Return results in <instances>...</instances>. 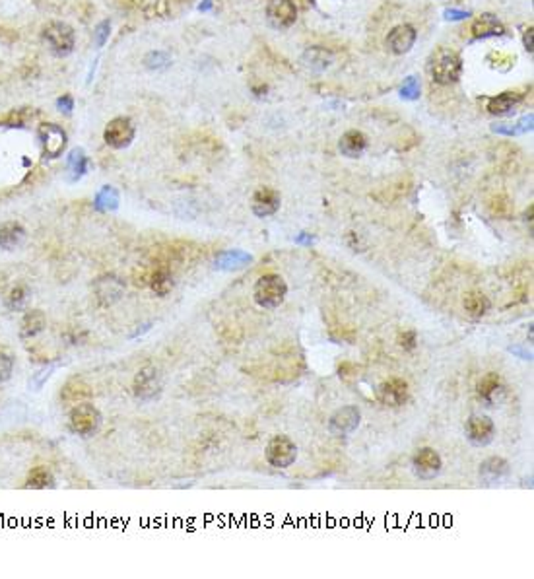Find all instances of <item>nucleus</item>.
Masks as SVG:
<instances>
[{
	"instance_id": "obj_6",
	"label": "nucleus",
	"mask_w": 534,
	"mask_h": 579,
	"mask_svg": "<svg viewBox=\"0 0 534 579\" xmlns=\"http://www.w3.org/2000/svg\"><path fill=\"white\" fill-rule=\"evenodd\" d=\"M467 439L476 447H486L494 439H496L497 428L496 422L489 418L488 414H475L467 420V428H465Z\"/></svg>"
},
{
	"instance_id": "obj_11",
	"label": "nucleus",
	"mask_w": 534,
	"mask_h": 579,
	"mask_svg": "<svg viewBox=\"0 0 534 579\" xmlns=\"http://www.w3.org/2000/svg\"><path fill=\"white\" fill-rule=\"evenodd\" d=\"M135 125L132 120L128 117H117L113 119L109 125L106 127V133H103V140L107 142V146H111L115 150H123L127 148L128 144L135 140Z\"/></svg>"
},
{
	"instance_id": "obj_39",
	"label": "nucleus",
	"mask_w": 534,
	"mask_h": 579,
	"mask_svg": "<svg viewBox=\"0 0 534 579\" xmlns=\"http://www.w3.org/2000/svg\"><path fill=\"white\" fill-rule=\"evenodd\" d=\"M470 16V12H465V10H455V8H449V10H445V18L447 20H465V18H468Z\"/></svg>"
},
{
	"instance_id": "obj_24",
	"label": "nucleus",
	"mask_w": 534,
	"mask_h": 579,
	"mask_svg": "<svg viewBox=\"0 0 534 579\" xmlns=\"http://www.w3.org/2000/svg\"><path fill=\"white\" fill-rule=\"evenodd\" d=\"M521 96L519 94H513V91H505V94H499L496 98H488L484 99L486 101V107L492 115H504L507 111H511L513 107L519 103Z\"/></svg>"
},
{
	"instance_id": "obj_38",
	"label": "nucleus",
	"mask_w": 534,
	"mask_h": 579,
	"mask_svg": "<svg viewBox=\"0 0 534 579\" xmlns=\"http://www.w3.org/2000/svg\"><path fill=\"white\" fill-rule=\"evenodd\" d=\"M358 371H360V368L356 366V364H352V361H344V364H340L339 366V376L340 377H356L358 376Z\"/></svg>"
},
{
	"instance_id": "obj_20",
	"label": "nucleus",
	"mask_w": 534,
	"mask_h": 579,
	"mask_svg": "<svg viewBox=\"0 0 534 579\" xmlns=\"http://www.w3.org/2000/svg\"><path fill=\"white\" fill-rule=\"evenodd\" d=\"M365 148H368V138L360 130H348L339 142L340 154L346 158H360Z\"/></svg>"
},
{
	"instance_id": "obj_17",
	"label": "nucleus",
	"mask_w": 534,
	"mask_h": 579,
	"mask_svg": "<svg viewBox=\"0 0 534 579\" xmlns=\"http://www.w3.org/2000/svg\"><path fill=\"white\" fill-rule=\"evenodd\" d=\"M25 237H28V233H25V227L20 222L10 220V222L0 224V249L16 251L25 243Z\"/></svg>"
},
{
	"instance_id": "obj_12",
	"label": "nucleus",
	"mask_w": 534,
	"mask_h": 579,
	"mask_svg": "<svg viewBox=\"0 0 534 579\" xmlns=\"http://www.w3.org/2000/svg\"><path fill=\"white\" fill-rule=\"evenodd\" d=\"M509 474H511V463L504 457H497V455L482 461L480 468H478V476L486 486L501 484L509 478Z\"/></svg>"
},
{
	"instance_id": "obj_1",
	"label": "nucleus",
	"mask_w": 534,
	"mask_h": 579,
	"mask_svg": "<svg viewBox=\"0 0 534 579\" xmlns=\"http://www.w3.org/2000/svg\"><path fill=\"white\" fill-rule=\"evenodd\" d=\"M288 296L286 280L280 274H264L256 280L253 286V300L259 308L263 309H276L280 308Z\"/></svg>"
},
{
	"instance_id": "obj_15",
	"label": "nucleus",
	"mask_w": 534,
	"mask_h": 579,
	"mask_svg": "<svg viewBox=\"0 0 534 579\" xmlns=\"http://www.w3.org/2000/svg\"><path fill=\"white\" fill-rule=\"evenodd\" d=\"M280 204H282V196L276 189L261 187L251 198V210L256 218H268L280 210Z\"/></svg>"
},
{
	"instance_id": "obj_25",
	"label": "nucleus",
	"mask_w": 534,
	"mask_h": 579,
	"mask_svg": "<svg viewBox=\"0 0 534 579\" xmlns=\"http://www.w3.org/2000/svg\"><path fill=\"white\" fill-rule=\"evenodd\" d=\"M303 62L313 70H326L332 64V53L323 47H309L303 53Z\"/></svg>"
},
{
	"instance_id": "obj_26",
	"label": "nucleus",
	"mask_w": 534,
	"mask_h": 579,
	"mask_svg": "<svg viewBox=\"0 0 534 579\" xmlns=\"http://www.w3.org/2000/svg\"><path fill=\"white\" fill-rule=\"evenodd\" d=\"M55 486V476L53 473L47 468V466H35L33 471L28 474V480H25V488L31 490H47Z\"/></svg>"
},
{
	"instance_id": "obj_18",
	"label": "nucleus",
	"mask_w": 534,
	"mask_h": 579,
	"mask_svg": "<svg viewBox=\"0 0 534 579\" xmlns=\"http://www.w3.org/2000/svg\"><path fill=\"white\" fill-rule=\"evenodd\" d=\"M462 309H465V313H467L470 319H482V317H486L489 313V309H492V301H489V298L486 296L484 292H480V290H470V292L465 293V298H462Z\"/></svg>"
},
{
	"instance_id": "obj_30",
	"label": "nucleus",
	"mask_w": 534,
	"mask_h": 579,
	"mask_svg": "<svg viewBox=\"0 0 534 579\" xmlns=\"http://www.w3.org/2000/svg\"><path fill=\"white\" fill-rule=\"evenodd\" d=\"M489 212H492L494 216H497V218L507 220L513 214L511 201L504 195L494 196V198H492V203H489Z\"/></svg>"
},
{
	"instance_id": "obj_14",
	"label": "nucleus",
	"mask_w": 534,
	"mask_h": 579,
	"mask_svg": "<svg viewBox=\"0 0 534 579\" xmlns=\"http://www.w3.org/2000/svg\"><path fill=\"white\" fill-rule=\"evenodd\" d=\"M266 18L268 23L276 30H286L290 26H294L295 18H297V10L292 0H271L266 6Z\"/></svg>"
},
{
	"instance_id": "obj_9",
	"label": "nucleus",
	"mask_w": 534,
	"mask_h": 579,
	"mask_svg": "<svg viewBox=\"0 0 534 579\" xmlns=\"http://www.w3.org/2000/svg\"><path fill=\"white\" fill-rule=\"evenodd\" d=\"M161 377H159L158 368L154 366H144L142 369H138V373L135 377V383H132V391L135 397L140 400H154L161 393Z\"/></svg>"
},
{
	"instance_id": "obj_36",
	"label": "nucleus",
	"mask_w": 534,
	"mask_h": 579,
	"mask_svg": "<svg viewBox=\"0 0 534 579\" xmlns=\"http://www.w3.org/2000/svg\"><path fill=\"white\" fill-rule=\"evenodd\" d=\"M12 371H14V360L8 354L0 352V383L8 381L12 377Z\"/></svg>"
},
{
	"instance_id": "obj_29",
	"label": "nucleus",
	"mask_w": 534,
	"mask_h": 579,
	"mask_svg": "<svg viewBox=\"0 0 534 579\" xmlns=\"http://www.w3.org/2000/svg\"><path fill=\"white\" fill-rule=\"evenodd\" d=\"M68 167L72 172V181L80 179L86 172H88V158L84 150H72L68 156Z\"/></svg>"
},
{
	"instance_id": "obj_3",
	"label": "nucleus",
	"mask_w": 534,
	"mask_h": 579,
	"mask_svg": "<svg viewBox=\"0 0 534 579\" xmlns=\"http://www.w3.org/2000/svg\"><path fill=\"white\" fill-rule=\"evenodd\" d=\"M429 70H431V76L437 84L447 86V84L459 80L460 72H462V60L451 49H439L431 59Z\"/></svg>"
},
{
	"instance_id": "obj_27",
	"label": "nucleus",
	"mask_w": 534,
	"mask_h": 579,
	"mask_svg": "<svg viewBox=\"0 0 534 579\" xmlns=\"http://www.w3.org/2000/svg\"><path fill=\"white\" fill-rule=\"evenodd\" d=\"M91 391L88 385L84 383L82 379H70L64 387H62V393H60V397L64 400H68V403H80V400H84L86 397H90Z\"/></svg>"
},
{
	"instance_id": "obj_33",
	"label": "nucleus",
	"mask_w": 534,
	"mask_h": 579,
	"mask_svg": "<svg viewBox=\"0 0 534 579\" xmlns=\"http://www.w3.org/2000/svg\"><path fill=\"white\" fill-rule=\"evenodd\" d=\"M169 62H171L169 55L161 53V51L148 53L146 55V59H144V64H146L148 68H152V70H159V68L169 67Z\"/></svg>"
},
{
	"instance_id": "obj_23",
	"label": "nucleus",
	"mask_w": 534,
	"mask_h": 579,
	"mask_svg": "<svg viewBox=\"0 0 534 579\" xmlns=\"http://www.w3.org/2000/svg\"><path fill=\"white\" fill-rule=\"evenodd\" d=\"M499 389H501V377L496 371H488L486 376H482L478 385H476L478 399L486 400V403H492Z\"/></svg>"
},
{
	"instance_id": "obj_10",
	"label": "nucleus",
	"mask_w": 534,
	"mask_h": 579,
	"mask_svg": "<svg viewBox=\"0 0 534 579\" xmlns=\"http://www.w3.org/2000/svg\"><path fill=\"white\" fill-rule=\"evenodd\" d=\"M410 389L408 383L400 377H391L377 387V400L389 408H400L408 403Z\"/></svg>"
},
{
	"instance_id": "obj_2",
	"label": "nucleus",
	"mask_w": 534,
	"mask_h": 579,
	"mask_svg": "<svg viewBox=\"0 0 534 579\" xmlns=\"http://www.w3.org/2000/svg\"><path fill=\"white\" fill-rule=\"evenodd\" d=\"M101 422H103V416L98 410V406L88 400L76 403L68 414V428L80 437H91L93 434H98Z\"/></svg>"
},
{
	"instance_id": "obj_34",
	"label": "nucleus",
	"mask_w": 534,
	"mask_h": 579,
	"mask_svg": "<svg viewBox=\"0 0 534 579\" xmlns=\"http://www.w3.org/2000/svg\"><path fill=\"white\" fill-rule=\"evenodd\" d=\"M25 300H28V290L23 286H16L8 293L6 303L10 309H20L25 303Z\"/></svg>"
},
{
	"instance_id": "obj_37",
	"label": "nucleus",
	"mask_w": 534,
	"mask_h": 579,
	"mask_svg": "<svg viewBox=\"0 0 534 579\" xmlns=\"http://www.w3.org/2000/svg\"><path fill=\"white\" fill-rule=\"evenodd\" d=\"M109 30H111V23L109 22H101L96 28V45L103 47L106 45L107 38H109Z\"/></svg>"
},
{
	"instance_id": "obj_31",
	"label": "nucleus",
	"mask_w": 534,
	"mask_h": 579,
	"mask_svg": "<svg viewBox=\"0 0 534 579\" xmlns=\"http://www.w3.org/2000/svg\"><path fill=\"white\" fill-rule=\"evenodd\" d=\"M115 282H117V279H113V276L99 280V284H101V286H106V290L96 288V290H98V298L101 303H113L115 300H119L120 298V292H117V290L113 292V290H111V286H113Z\"/></svg>"
},
{
	"instance_id": "obj_32",
	"label": "nucleus",
	"mask_w": 534,
	"mask_h": 579,
	"mask_svg": "<svg viewBox=\"0 0 534 579\" xmlns=\"http://www.w3.org/2000/svg\"><path fill=\"white\" fill-rule=\"evenodd\" d=\"M400 96L404 99H410V101L420 98V82H418L416 76H408L407 80H404L402 88H400Z\"/></svg>"
},
{
	"instance_id": "obj_5",
	"label": "nucleus",
	"mask_w": 534,
	"mask_h": 579,
	"mask_svg": "<svg viewBox=\"0 0 534 579\" xmlns=\"http://www.w3.org/2000/svg\"><path fill=\"white\" fill-rule=\"evenodd\" d=\"M361 422V410L358 406L348 405L342 406L339 410H334L329 418L326 428L331 432V436L334 437H346L350 434H354L356 429L360 428Z\"/></svg>"
},
{
	"instance_id": "obj_4",
	"label": "nucleus",
	"mask_w": 534,
	"mask_h": 579,
	"mask_svg": "<svg viewBox=\"0 0 534 579\" xmlns=\"http://www.w3.org/2000/svg\"><path fill=\"white\" fill-rule=\"evenodd\" d=\"M264 459L274 468H288L297 461V445L290 436H272L264 449Z\"/></svg>"
},
{
	"instance_id": "obj_19",
	"label": "nucleus",
	"mask_w": 534,
	"mask_h": 579,
	"mask_svg": "<svg viewBox=\"0 0 534 579\" xmlns=\"http://www.w3.org/2000/svg\"><path fill=\"white\" fill-rule=\"evenodd\" d=\"M47 329V315L41 309H31L20 323V339L31 340Z\"/></svg>"
},
{
	"instance_id": "obj_8",
	"label": "nucleus",
	"mask_w": 534,
	"mask_h": 579,
	"mask_svg": "<svg viewBox=\"0 0 534 579\" xmlns=\"http://www.w3.org/2000/svg\"><path fill=\"white\" fill-rule=\"evenodd\" d=\"M43 38L51 47V51L59 57H67L74 49V31L62 22H51L43 31Z\"/></svg>"
},
{
	"instance_id": "obj_22",
	"label": "nucleus",
	"mask_w": 534,
	"mask_h": 579,
	"mask_svg": "<svg viewBox=\"0 0 534 579\" xmlns=\"http://www.w3.org/2000/svg\"><path fill=\"white\" fill-rule=\"evenodd\" d=\"M148 286L152 288V292L159 296V298H166L167 293L171 292L175 286L174 276L166 271V269H156L148 274Z\"/></svg>"
},
{
	"instance_id": "obj_28",
	"label": "nucleus",
	"mask_w": 534,
	"mask_h": 579,
	"mask_svg": "<svg viewBox=\"0 0 534 579\" xmlns=\"http://www.w3.org/2000/svg\"><path fill=\"white\" fill-rule=\"evenodd\" d=\"M93 206L101 212L117 210V206H119V193H117L113 187L106 185V187L101 189L98 195H96V198H93Z\"/></svg>"
},
{
	"instance_id": "obj_35",
	"label": "nucleus",
	"mask_w": 534,
	"mask_h": 579,
	"mask_svg": "<svg viewBox=\"0 0 534 579\" xmlns=\"http://www.w3.org/2000/svg\"><path fill=\"white\" fill-rule=\"evenodd\" d=\"M397 342H399V347L402 348V350L410 352V350H416V347H418V335H416V331H412V329L400 331L399 337H397Z\"/></svg>"
},
{
	"instance_id": "obj_16",
	"label": "nucleus",
	"mask_w": 534,
	"mask_h": 579,
	"mask_svg": "<svg viewBox=\"0 0 534 579\" xmlns=\"http://www.w3.org/2000/svg\"><path fill=\"white\" fill-rule=\"evenodd\" d=\"M414 43H416V30L412 28V26H408V23H404V26H399V28H394V30L389 33V38H387V47H389V51L394 55L408 53V51L412 49Z\"/></svg>"
},
{
	"instance_id": "obj_13",
	"label": "nucleus",
	"mask_w": 534,
	"mask_h": 579,
	"mask_svg": "<svg viewBox=\"0 0 534 579\" xmlns=\"http://www.w3.org/2000/svg\"><path fill=\"white\" fill-rule=\"evenodd\" d=\"M39 140L47 158H59L67 148V133L53 123L39 127Z\"/></svg>"
},
{
	"instance_id": "obj_21",
	"label": "nucleus",
	"mask_w": 534,
	"mask_h": 579,
	"mask_svg": "<svg viewBox=\"0 0 534 579\" xmlns=\"http://www.w3.org/2000/svg\"><path fill=\"white\" fill-rule=\"evenodd\" d=\"M505 28L504 23L497 20L494 14H482L475 23H472V35L476 39H486V38H497V35H504Z\"/></svg>"
},
{
	"instance_id": "obj_41",
	"label": "nucleus",
	"mask_w": 534,
	"mask_h": 579,
	"mask_svg": "<svg viewBox=\"0 0 534 579\" xmlns=\"http://www.w3.org/2000/svg\"><path fill=\"white\" fill-rule=\"evenodd\" d=\"M523 41H525V47H527L528 53H533V28H528V30L525 31V38H523Z\"/></svg>"
},
{
	"instance_id": "obj_7",
	"label": "nucleus",
	"mask_w": 534,
	"mask_h": 579,
	"mask_svg": "<svg viewBox=\"0 0 534 579\" xmlns=\"http://www.w3.org/2000/svg\"><path fill=\"white\" fill-rule=\"evenodd\" d=\"M412 471L420 480H433L443 471V459L433 447H420L412 457Z\"/></svg>"
},
{
	"instance_id": "obj_40",
	"label": "nucleus",
	"mask_w": 534,
	"mask_h": 579,
	"mask_svg": "<svg viewBox=\"0 0 534 579\" xmlns=\"http://www.w3.org/2000/svg\"><path fill=\"white\" fill-rule=\"evenodd\" d=\"M57 106L60 107V111L64 109L67 113H70V111H72V107H74V101H72L70 96H64V98H60L59 101H57Z\"/></svg>"
}]
</instances>
